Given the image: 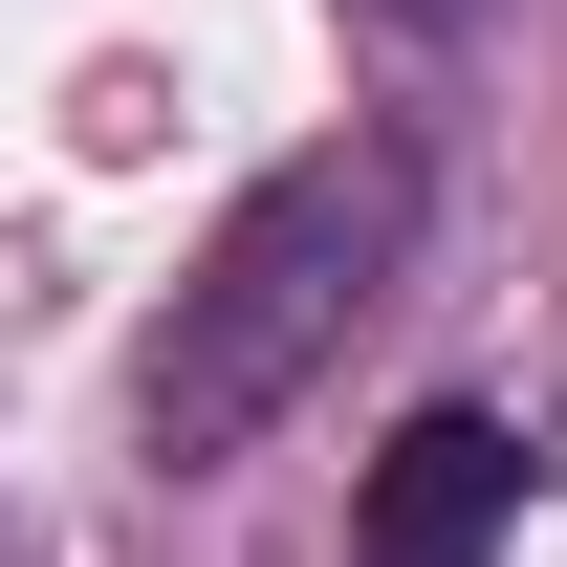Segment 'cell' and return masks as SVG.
<instances>
[{
  "instance_id": "3",
  "label": "cell",
  "mask_w": 567,
  "mask_h": 567,
  "mask_svg": "<svg viewBox=\"0 0 567 567\" xmlns=\"http://www.w3.org/2000/svg\"><path fill=\"white\" fill-rule=\"evenodd\" d=\"M371 22H481V0H371Z\"/></svg>"
},
{
  "instance_id": "2",
  "label": "cell",
  "mask_w": 567,
  "mask_h": 567,
  "mask_svg": "<svg viewBox=\"0 0 567 567\" xmlns=\"http://www.w3.org/2000/svg\"><path fill=\"white\" fill-rule=\"evenodd\" d=\"M350 524H371V567H481L502 524H524V436H502V415H415L393 458H371Z\"/></svg>"
},
{
  "instance_id": "1",
  "label": "cell",
  "mask_w": 567,
  "mask_h": 567,
  "mask_svg": "<svg viewBox=\"0 0 567 567\" xmlns=\"http://www.w3.org/2000/svg\"><path fill=\"white\" fill-rule=\"evenodd\" d=\"M393 240H415V153H393V132L284 153L262 197L197 240L175 328H153V458H240V436H262L306 371L350 350V306L393 284Z\"/></svg>"
}]
</instances>
